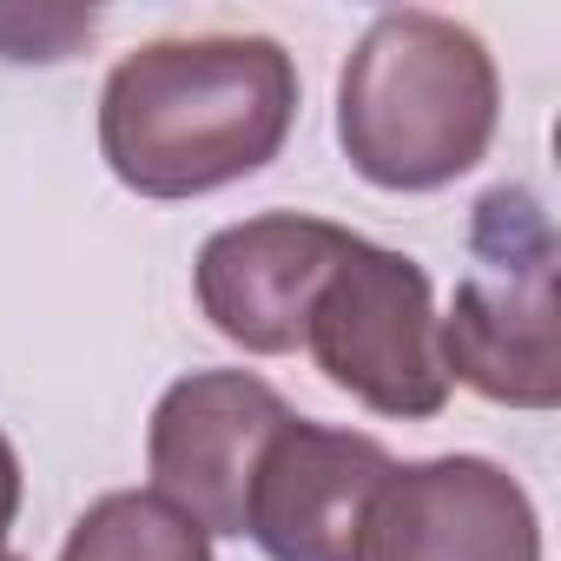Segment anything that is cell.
I'll list each match as a JSON object with an SVG mask.
<instances>
[{
	"label": "cell",
	"mask_w": 561,
	"mask_h": 561,
	"mask_svg": "<svg viewBox=\"0 0 561 561\" xmlns=\"http://www.w3.org/2000/svg\"><path fill=\"white\" fill-rule=\"evenodd\" d=\"M298 67L264 34H185L126 54L100 93V152L139 198H205L285 152Z\"/></svg>",
	"instance_id": "obj_1"
},
{
	"label": "cell",
	"mask_w": 561,
	"mask_h": 561,
	"mask_svg": "<svg viewBox=\"0 0 561 561\" xmlns=\"http://www.w3.org/2000/svg\"><path fill=\"white\" fill-rule=\"evenodd\" d=\"M502 119L489 47L430 8L364 27L337 73V146L377 192H443L482 165Z\"/></svg>",
	"instance_id": "obj_2"
},
{
	"label": "cell",
	"mask_w": 561,
	"mask_h": 561,
	"mask_svg": "<svg viewBox=\"0 0 561 561\" xmlns=\"http://www.w3.org/2000/svg\"><path fill=\"white\" fill-rule=\"evenodd\" d=\"M469 271L449 318H436L449 383L508 410L561 403L554 357V225L528 185H495L469 218Z\"/></svg>",
	"instance_id": "obj_3"
},
{
	"label": "cell",
	"mask_w": 561,
	"mask_h": 561,
	"mask_svg": "<svg viewBox=\"0 0 561 561\" xmlns=\"http://www.w3.org/2000/svg\"><path fill=\"white\" fill-rule=\"evenodd\" d=\"M298 351H311L324 383H337L344 397L397 423L443 416L456 390L436 344L430 271L410 251H390L370 238H351L344 257L331 264Z\"/></svg>",
	"instance_id": "obj_4"
},
{
	"label": "cell",
	"mask_w": 561,
	"mask_h": 561,
	"mask_svg": "<svg viewBox=\"0 0 561 561\" xmlns=\"http://www.w3.org/2000/svg\"><path fill=\"white\" fill-rule=\"evenodd\" d=\"M298 410L251 370H192L179 377L146 430V469L152 495H165L179 515H192L205 535H244L251 482Z\"/></svg>",
	"instance_id": "obj_5"
},
{
	"label": "cell",
	"mask_w": 561,
	"mask_h": 561,
	"mask_svg": "<svg viewBox=\"0 0 561 561\" xmlns=\"http://www.w3.org/2000/svg\"><path fill=\"white\" fill-rule=\"evenodd\" d=\"M357 561H541V515L489 456L390 462L364 508Z\"/></svg>",
	"instance_id": "obj_6"
},
{
	"label": "cell",
	"mask_w": 561,
	"mask_h": 561,
	"mask_svg": "<svg viewBox=\"0 0 561 561\" xmlns=\"http://www.w3.org/2000/svg\"><path fill=\"white\" fill-rule=\"evenodd\" d=\"M351 238H357L351 225L305 218V211H264V218L225 225L205 238L192 264L198 311L211 318L225 344L251 357H291L305 344V318L324 291V277Z\"/></svg>",
	"instance_id": "obj_7"
},
{
	"label": "cell",
	"mask_w": 561,
	"mask_h": 561,
	"mask_svg": "<svg viewBox=\"0 0 561 561\" xmlns=\"http://www.w3.org/2000/svg\"><path fill=\"white\" fill-rule=\"evenodd\" d=\"M390 462L397 456L377 436L291 416L257 462L244 535L271 561H357L364 508L390 476Z\"/></svg>",
	"instance_id": "obj_8"
},
{
	"label": "cell",
	"mask_w": 561,
	"mask_h": 561,
	"mask_svg": "<svg viewBox=\"0 0 561 561\" xmlns=\"http://www.w3.org/2000/svg\"><path fill=\"white\" fill-rule=\"evenodd\" d=\"M60 561H218L211 535L152 489L100 495L60 541Z\"/></svg>",
	"instance_id": "obj_9"
},
{
	"label": "cell",
	"mask_w": 561,
	"mask_h": 561,
	"mask_svg": "<svg viewBox=\"0 0 561 561\" xmlns=\"http://www.w3.org/2000/svg\"><path fill=\"white\" fill-rule=\"evenodd\" d=\"M14 515H21V456H14V443L0 436V561H21L14 554Z\"/></svg>",
	"instance_id": "obj_10"
}]
</instances>
